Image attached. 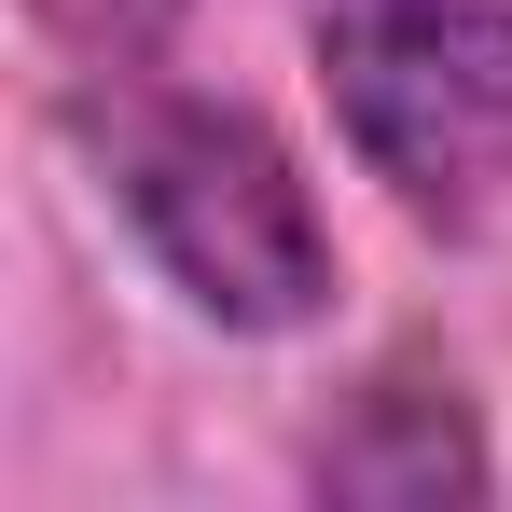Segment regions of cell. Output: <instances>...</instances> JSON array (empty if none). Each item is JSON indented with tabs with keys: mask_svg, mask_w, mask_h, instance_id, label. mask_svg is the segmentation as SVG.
<instances>
[{
	"mask_svg": "<svg viewBox=\"0 0 512 512\" xmlns=\"http://www.w3.org/2000/svg\"><path fill=\"white\" fill-rule=\"evenodd\" d=\"M305 56L333 139L416 236H485L512 208V0H333Z\"/></svg>",
	"mask_w": 512,
	"mask_h": 512,
	"instance_id": "2",
	"label": "cell"
},
{
	"mask_svg": "<svg viewBox=\"0 0 512 512\" xmlns=\"http://www.w3.org/2000/svg\"><path fill=\"white\" fill-rule=\"evenodd\" d=\"M305 499H333V512H471V499H499V443H485L471 374L443 346H388L305 429Z\"/></svg>",
	"mask_w": 512,
	"mask_h": 512,
	"instance_id": "3",
	"label": "cell"
},
{
	"mask_svg": "<svg viewBox=\"0 0 512 512\" xmlns=\"http://www.w3.org/2000/svg\"><path fill=\"white\" fill-rule=\"evenodd\" d=\"M84 153H97V194L125 208L139 263L167 277L208 333L277 346V333H319L333 319L346 250H333V222H319L305 153L263 125L250 97L111 70L84 97Z\"/></svg>",
	"mask_w": 512,
	"mask_h": 512,
	"instance_id": "1",
	"label": "cell"
},
{
	"mask_svg": "<svg viewBox=\"0 0 512 512\" xmlns=\"http://www.w3.org/2000/svg\"><path fill=\"white\" fill-rule=\"evenodd\" d=\"M28 14H42L84 70H153L180 28H194V0H28Z\"/></svg>",
	"mask_w": 512,
	"mask_h": 512,
	"instance_id": "4",
	"label": "cell"
}]
</instances>
